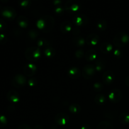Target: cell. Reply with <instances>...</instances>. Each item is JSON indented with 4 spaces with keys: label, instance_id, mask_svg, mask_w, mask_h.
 Masks as SVG:
<instances>
[{
    "label": "cell",
    "instance_id": "1",
    "mask_svg": "<svg viewBox=\"0 0 129 129\" xmlns=\"http://www.w3.org/2000/svg\"><path fill=\"white\" fill-rule=\"evenodd\" d=\"M129 42V35L124 31H119L115 35L113 39V44L117 48H120L127 45Z\"/></svg>",
    "mask_w": 129,
    "mask_h": 129
},
{
    "label": "cell",
    "instance_id": "2",
    "mask_svg": "<svg viewBox=\"0 0 129 129\" xmlns=\"http://www.w3.org/2000/svg\"><path fill=\"white\" fill-rule=\"evenodd\" d=\"M25 56L30 61H36L41 56V50L37 46L30 47L25 50Z\"/></svg>",
    "mask_w": 129,
    "mask_h": 129
},
{
    "label": "cell",
    "instance_id": "3",
    "mask_svg": "<svg viewBox=\"0 0 129 129\" xmlns=\"http://www.w3.org/2000/svg\"><path fill=\"white\" fill-rule=\"evenodd\" d=\"M108 96V99L111 102L113 103H117L121 101L123 94L120 89L118 88H113L109 92Z\"/></svg>",
    "mask_w": 129,
    "mask_h": 129
},
{
    "label": "cell",
    "instance_id": "4",
    "mask_svg": "<svg viewBox=\"0 0 129 129\" xmlns=\"http://www.w3.org/2000/svg\"><path fill=\"white\" fill-rule=\"evenodd\" d=\"M1 13L4 18L8 20H12L16 16V11L11 6H5L1 9Z\"/></svg>",
    "mask_w": 129,
    "mask_h": 129
},
{
    "label": "cell",
    "instance_id": "5",
    "mask_svg": "<svg viewBox=\"0 0 129 129\" xmlns=\"http://www.w3.org/2000/svg\"><path fill=\"white\" fill-rule=\"evenodd\" d=\"M81 3L77 0H68L66 2L65 10L70 13L76 12L80 9Z\"/></svg>",
    "mask_w": 129,
    "mask_h": 129
},
{
    "label": "cell",
    "instance_id": "6",
    "mask_svg": "<svg viewBox=\"0 0 129 129\" xmlns=\"http://www.w3.org/2000/svg\"><path fill=\"white\" fill-rule=\"evenodd\" d=\"M96 71L95 66L93 64H86L83 67L82 74L85 79H89L94 76Z\"/></svg>",
    "mask_w": 129,
    "mask_h": 129
},
{
    "label": "cell",
    "instance_id": "7",
    "mask_svg": "<svg viewBox=\"0 0 129 129\" xmlns=\"http://www.w3.org/2000/svg\"><path fill=\"white\" fill-rule=\"evenodd\" d=\"M26 78L21 74H17L13 78L11 84L16 88H21L24 86L26 83Z\"/></svg>",
    "mask_w": 129,
    "mask_h": 129
},
{
    "label": "cell",
    "instance_id": "8",
    "mask_svg": "<svg viewBox=\"0 0 129 129\" xmlns=\"http://www.w3.org/2000/svg\"><path fill=\"white\" fill-rule=\"evenodd\" d=\"M73 21L74 25L77 26H86L88 23V16H86L83 14H78V15H74L73 18Z\"/></svg>",
    "mask_w": 129,
    "mask_h": 129
},
{
    "label": "cell",
    "instance_id": "9",
    "mask_svg": "<svg viewBox=\"0 0 129 129\" xmlns=\"http://www.w3.org/2000/svg\"><path fill=\"white\" fill-rule=\"evenodd\" d=\"M69 119H70L69 116L66 113L60 112V113H58L55 116L54 120H55V122L57 125L63 126L66 125L69 122Z\"/></svg>",
    "mask_w": 129,
    "mask_h": 129
},
{
    "label": "cell",
    "instance_id": "10",
    "mask_svg": "<svg viewBox=\"0 0 129 129\" xmlns=\"http://www.w3.org/2000/svg\"><path fill=\"white\" fill-rule=\"evenodd\" d=\"M43 17L45 20V27L42 31L45 33L50 32L54 28V24H55L54 18L49 15H44L43 16Z\"/></svg>",
    "mask_w": 129,
    "mask_h": 129
},
{
    "label": "cell",
    "instance_id": "11",
    "mask_svg": "<svg viewBox=\"0 0 129 129\" xmlns=\"http://www.w3.org/2000/svg\"><path fill=\"white\" fill-rule=\"evenodd\" d=\"M115 79V76L114 73L110 70L106 71L103 73V76H102L103 82L107 85H109V84H111L112 83H113Z\"/></svg>",
    "mask_w": 129,
    "mask_h": 129
},
{
    "label": "cell",
    "instance_id": "12",
    "mask_svg": "<svg viewBox=\"0 0 129 129\" xmlns=\"http://www.w3.org/2000/svg\"><path fill=\"white\" fill-rule=\"evenodd\" d=\"M37 70V66L35 64L31 62L26 64L23 68V71L25 74L29 77L34 76L36 73Z\"/></svg>",
    "mask_w": 129,
    "mask_h": 129
},
{
    "label": "cell",
    "instance_id": "13",
    "mask_svg": "<svg viewBox=\"0 0 129 129\" xmlns=\"http://www.w3.org/2000/svg\"><path fill=\"white\" fill-rule=\"evenodd\" d=\"M100 40L99 35L95 33H92L88 35L86 39V43L88 45H96Z\"/></svg>",
    "mask_w": 129,
    "mask_h": 129
},
{
    "label": "cell",
    "instance_id": "14",
    "mask_svg": "<svg viewBox=\"0 0 129 129\" xmlns=\"http://www.w3.org/2000/svg\"><path fill=\"white\" fill-rule=\"evenodd\" d=\"M7 99L8 101L12 102V103H18L20 100V94L18 92H16L15 90H10L8 92L7 95Z\"/></svg>",
    "mask_w": 129,
    "mask_h": 129
},
{
    "label": "cell",
    "instance_id": "15",
    "mask_svg": "<svg viewBox=\"0 0 129 129\" xmlns=\"http://www.w3.org/2000/svg\"><path fill=\"white\" fill-rule=\"evenodd\" d=\"M68 76L72 79H78L81 76V71L77 67L73 66L68 71Z\"/></svg>",
    "mask_w": 129,
    "mask_h": 129
},
{
    "label": "cell",
    "instance_id": "16",
    "mask_svg": "<svg viewBox=\"0 0 129 129\" xmlns=\"http://www.w3.org/2000/svg\"><path fill=\"white\" fill-rule=\"evenodd\" d=\"M95 69L98 72H102L105 69L106 61L102 57H99L96 59L95 61Z\"/></svg>",
    "mask_w": 129,
    "mask_h": 129
},
{
    "label": "cell",
    "instance_id": "17",
    "mask_svg": "<svg viewBox=\"0 0 129 129\" xmlns=\"http://www.w3.org/2000/svg\"><path fill=\"white\" fill-rule=\"evenodd\" d=\"M60 30L63 34H67L72 30V23L70 21L65 20L61 23L60 26Z\"/></svg>",
    "mask_w": 129,
    "mask_h": 129
},
{
    "label": "cell",
    "instance_id": "18",
    "mask_svg": "<svg viewBox=\"0 0 129 129\" xmlns=\"http://www.w3.org/2000/svg\"><path fill=\"white\" fill-rule=\"evenodd\" d=\"M84 57L87 61H93L96 59L97 52L94 49H89L85 53Z\"/></svg>",
    "mask_w": 129,
    "mask_h": 129
},
{
    "label": "cell",
    "instance_id": "19",
    "mask_svg": "<svg viewBox=\"0 0 129 129\" xmlns=\"http://www.w3.org/2000/svg\"><path fill=\"white\" fill-rule=\"evenodd\" d=\"M73 42L76 47H83L86 42V40L82 35H78L74 37L73 39Z\"/></svg>",
    "mask_w": 129,
    "mask_h": 129
},
{
    "label": "cell",
    "instance_id": "20",
    "mask_svg": "<svg viewBox=\"0 0 129 129\" xmlns=\"http://www.w3.org/2000/svg\"><path fill=\"white\" fill-rule=\"evenodd\" d=\"M113 50V45L108 42H105L100 45V50L103 54H108Z\"/></svg>",
    "mask_w": 129,
    "mask_h": 129
},
{
    "label": "cell",
    "instance_id": "21",
    "mask_svg": "<svg viewBox=\"0 0 129 129\" xmlns=\"http://www.w3.org/2000/svg\"><path fill=\"white\" fill-rule=\"evenodd\" d=\"M17 23L20 27L26 28L29 25V21L25 16L20 15L17 18Z\"/></svg>",
    "mask_w": 129,
    "mask_h": 129
},
{
    "label": "cell",
    "instance_id": "22",
    "mask_svg": "<svg viewBox=\"0 0 129 129\" xmlns=\"http://www.w3.org/2000/svg\"><path fill=\"white\" fill-rule=\"evenodd\" d=\"M37 45L39 48L42 47L45 49V48L50 46V41L47 39H45V38H40L37 41Z\"/></svg>",
    "mask_w": 129,
    "mask_h": 129
},
{
    "label": "cell",
    "instance_id": "23",
    "mask_svg": "<svg viewBox=\"0 0 129 129\" xmlns=\"http://www.w3.org/2000/svg\"><path fill=\"white\" fill-rule=\"evenodd\" d=\"M107 101V97L105 94L100 93L96 94L94 97V102L98 105H102L104 104Z\"/></svg>",
    "mask_w": 129,
    "mask_h": 129
},
{
    "label": "cell",
    "instance_id": "24",
    "mask_svg": "<svg viewBox=\"0 0 129 129\" xmlns=\"http://www.w3.org/2000/svg\"><path fill=\"white\" fill-rule=\"evenodd\" d=\"M118 119L123 124H128L129 123V113L125 112H122L118 116Z\"/></svg>",
    "mask_w": 129,
    "mask_h": 129
},
{
    "label": "cell",
    "instance_id": "25",
    "mask_svg": "<svg viewBox=\"0 0 129 129\" xmlns=\"http://www.w3.org/2000/svg\"><path fill=\"white\" fill-rule=\"evenodd\" d=\"M96 129H114L113 125L110 122L107 121H102L98 124Z\"/></svg>",
    "mask_w": 129,
    "mask_h": 129
},
{
    "label": "cell",
    "instance_id": "26",
    "mask_svg": "<svg viewBox=\"0 0 129 129\" xmlns=\"http://www.w3.org/2000/svg\"><path fill=\"white\" fill-rule=\"evenodd\" d=\"M44 53L47 57H52L55 55V50L52 47H48L44 49Z\"/></svg>",
    "mask_w": 129,
    "mask_h": 129
},
{
    "label": "cell",
    "instance_id": "27",
    "mask_svg": "<svg viewBox=\"0 0 129 129\" xmlns=\"http://www.w3.org/2000/svg\"><path fill=\"white\" fill-rule=\"evenodd\" d=\"M81 106L78 103H73L69 107V110L72 113H78L81 112Z\"/></svg>",
    "mask_w": 129,
    "mask_h": 129
},
{
    "label": "cell",
    "instance_id": "28",
    "mask_svg": "<svg viewBox=\"0 0 129 129\" xmlns=\"http://www.w3.org/2000/svg\"><path fill=\"white\" fill-rule=\"evenodd\" d=\"M27 35L29 39H30L31 40H35L39 37V32L36 29H30L28 31Z\"/></svg>",
    "mask_w": 129,
    "mask_h": 129
},
{
    "label": "cell",
    "instance_id": "29",
    "mask_svg": "<svg viewBox=\"0 0 129 129\" xmlns=\"http://www.w3.org/2000/svg\"><path fill=\"white\" fill-rule=\"evenodd\" d=\"M96 27L100 31H105L107 28V21L105 20H100L97 22Z\"/></svg>",
    "mask_w": 129,
    "mask_h": 129
},
{
    "label": "cell",
    "instance_id": "30",
    "mask_svg": "<svg viewBox=\"0 0 129 129\" xmlns=\"http://www.w3.org/2000/svg\"><path fill=\"white\" fill-rule=\"evenodd\" d=\"M36 25L38 28H39L40 30H44V27H45V20H44V18L43 16H42L40 18L38 19V20L36 22Z\"/></svg>",
    "mask_w": 129,
    "mask_h": 129
},
{
    "label": "cell",
    "instance_id": "31",
    "mask_svg": "<svg viewBox=\"0 0 129 129\" xmlns=\"http://www.w3.org/2000/svg\"><path fill=\"white\" fill-rule=\"evenodd\" d=\"M104 115L106 118H108V119L113 120L115 118L116 113L113 111L112 110H107L106 112H105Z\"/></svg>",
    "mask_w": 129,
    "mask_h": 129
},
{
    "label": "cell",
    "instance_id": "32",
    "mask_svg": "<svg viewBox=\"0 0 129 129\" xmlns=\"http://www.w3.org/2000/svg\"><path fill=\"white\" fill-rule=\"evenodd\" d=\"M8 119L4 115L0 114V127H4L7 125Z\"/></svg>",
    "mask_w": 129,
    "mask_h": 129
},
{
    "label": "cell",
    "instance_id": "33",
    "mask_svg": "<svg viewBox=\"0 0 129 129\" xmlns=\"http://www.w3.org/2000/svg\"><path fill=\"white\" fill-rule=\"evenodd\" d=\"M104 88V86L100 82H96L93 84V88L96 91H100Z\"/></svg>",
    "mask_w": 129,
    "mask_h": 129
},
{
    "label": "cell",
    "instance_id": "34",
    "mask_svg": "<svg viewBox=\"0 0 129 129\" xmlns=\"http://www.w3.org/2000/svg\"><path fill=\"white\" fill-rule=\"evenodd\" d=\"M64 10H65V8L64 6H62L61 5L55 6V8H54V12L57 15H61L64 12Z\"/></svg>",
    "mask_w": 129,
    "mask_h": 129
},
{
    "label": "cell",
    "instance_id": "35",
    "mask_svg": "<svg viewBox=\"0 0 129 129\" xmlns=\"http://www.w3.org/2000/svg\"><path fill=\"white\" fill-rule=\"evenodd\" d=\"M18 4L21 7L26 8L30 6L31 1H30V0H21V1H18Z\"/></svg>",
    "mask_w": 129,
    "mask_h": 129
},
{
    "label": "cell",
    "instance_id": "36",
    "mask_svg": "<svg viewBox=\"0 0 129 129\" xmlns=\"http://www.w3.org/2000/svg\"><path fill=\"white\" fill-rule=\"evenodd\" d=\"M84 55H85V54H84V51L83 49H78L75 52V56L78 59H81L82 57L84 56Z\"/></svg>",
    "mask_w": 129,
    "mask_h": 129
},
{
    "label": "cell",
    "instance_id": "37",
    "mask_svg": "<svg viewBox=\"0 0 129 129\" xmlns=\"http://www.w3.org/2000/svg\"><path fill=\"white\" fill-rule=\"evenodd\" d=\"M113 55L117 58H121L123 55V52L120 48H117L113 50Z\"/></svg>",
    "mask_w": 129,
    "mask_h": 129
},
{
    "label": "cell",
    "instance_id": "38",
    "mask_svg": "<svg viewBox=\"0 0 129 129\" xmlns=\"http://www.w3.org/2000/svg\"><path fill=\"white\" fill-rule=\"evenodd\" d=\"M28 84L30 86V87H34L37 86L38 83V81L37 79L36 78H31L27 81Z\"/></svg>",
    "mask_w": 129,
    "mask_h": 129
},
{
    "label": "cell",
    "instance_id": "39",
    "mask_svg": "<svg viewBox=\"0 0 129 129\" xmlns=\"http://www.w3.org/2000/svg\"><path fill=\"white\" fill-rule=\"evenodd\" d=\"M7 28V24L6 21L3 19L0 18V31H4Z\"/></svg>",
    "mask_w": 129,
    "mask_h": 129
},
{
    "label": "cell",
    "instance_id": "40",
    "mask_svg": "<svg viewBox=\"0 0 129 129\" xmlns=\"http://www.w3.org/2000/svg\"><path fill=\"white\" fill-rule=\"evenodd\" d=\"M8 42V37L5 34H0V44H5Z\"/></svg>",
    "mask_w": 129,
    "mask_h": 129
},
{
    "label": "cell",
    "instance_id": "41",
    "mask_svg": "<svg viewBox=\"0 0 129 129\" xmlns=\"http://www.w3.org/2000/svg\"><path fill=\"white\" fill-rule=\"evenodd\" d=\"M17 129H32L30 126H29L28 125L25 124V123H23V124H21L18 127Z\"/></svg>",
    "mask_w": 129,
    "mask_h": 129
},
{
    "label": "cell",
    "instance_id": "42",
    "mask_svg": "<svg viewBox=\"0 0 129 129\" xmlns=\"http://www.w3.org/2000/svg\"><path fill=\"white\" fill-rule=\"evenodd\" d=\"M80 129H91L89 125L87 124V123H84V124L82 125L81 127H80Z\"/></svg>",
    "mask_w": 129,
    "mask_h": 129
},
{
    "label": "cell",
    "instance_id": "43",
    "mask_svg": "<svg viewBox=\"0 0 129 129\" xmlns=\"http://www.w3.org/2000/svg\"><path fill=\"white\" fill-rule=\"evenodd\" d=\"M53 4L55 6H57V5H60V4L62 3L61 0H55V1H53Z\"/></svg>",
    "mask_w": 129,
    "mask_h": 129
},
{
    "label": "cell",
    "instance_id": "44",
    "mask_svg": "<svg viewBox=\"0 0 129 129\" xmlns=\"http://www.w3.org/2000/svg\"><path fill=\"white\" fill-rule=\"evenodd\" d=\"M125 84L127 86L129 87V75L126 77L125 79Z\"/></svg>",
    "mask_w": 129,
    "mask_h": 129
},
{
    "label": "cell",
    "instance_id": "45",
    "mask_svg": "<svg viewBox=\"0 0 129 129\" xmlns=\"http://www.w3.org/2000/svg\"><path fill=\"white\" fill-rule=\"evenodd\" d=\"M34 129H43L42 126L40 125H37Z\"/></svg>",
    "mask_w": 129,
    "mask_h": 129
},
{
    "label": "cell",
    "instance_id": "46",
    "mask_svg": "<svg viewBox=\"0 0 129 129\" xmlns=\"http://www.w3.org/2000/svg\"><path fill=\"white\" fill-rule=\"evenodd\" d=\"M119 129H122V128H119Z\"/></svg>",
    "mask_w": 129,
    "mask_h": 129
}]
</instances>
